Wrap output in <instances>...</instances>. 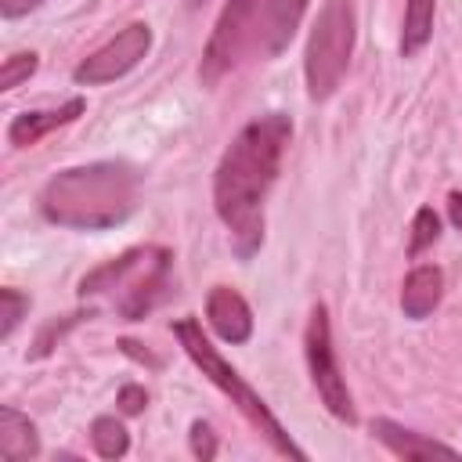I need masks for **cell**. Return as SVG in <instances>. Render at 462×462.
I'll use <instances>...</instances> for the list:
<instances>
[{
  "mask_svg": "<svg viewBox=\"0 0 462 462\" xmlns=\"http://www.w3.org/2000/svg\"><path fill=\"white\" fill-rule=\"evenodd\" d=\"M148 47H152V29H148L144 22H130V25L119 29L105 47H97L94 54H87V58L76 65L72 79H76L79 87L112 83V79L126 76V72L148 54Z\"/></svg>",
  "mask_w": 462,
  "mask_h": 462,
  "instance_id": "obj_8",
  "label": "cell"
},
{
  "mask_svg": "<svg viewBox=\"0 0 462 462\" xmlns=\"http://www.w3.org/2000/svg\"><path fill=\"white\" fill-rule=\"evenodd\" d=\"M144 404H148V393H144V386H134V383H126V386L119 390V408H123L126 415H137V411H144Z\"/></svg>",
  "mask_w": 462,
  "mask_h": 462,
  "instance_id": "obj_21",
  "label": "cell"
},
{
  "mask_svg": "<svg viewBox=\"0 0 462 462\" xmlns=\"http://www.w3.org/2000/svg\"><path fill=\"white\" fill-rule=\"evenodd\" d=\"M141 177L126 162H87L54 173L40 191V213L58 227L105 231L137 209Z\"/></svg>",
  "mask_w": 462,
  "mask_h": 462,
  "instance_id": "obj_3",
  "label": "cell"
},
{
  "mask_svg": "<svg viewBox=\"0 0 462 462\" xmlns=\"http://www.w3.org/2000/svg\"><path fill=\"white\" fill-rule=\"evenodd\" d=\"M354 36H357L354 0H325L303 51V76L310 101H325L336 94L350 65Z\"/></svg>",
  "mask_w": 462,
  "mask_h": 462,
  "instance_id": "obj_6",
  "label": "cell"
},
{
  "mask_svg": "<svg viewBox=\"0 0 462 462\" xmlns=\"http://www.w3.org/2000/svg\"><path fill=\"white\" fill-rule=\"evenodd\" d=\"M206 321L224 343H245L253 336V310L231 285H213L206 296Z\"/></svg>",
  "mask_w": 462,
  "mask_h": 462,
  "instance_id": "obj_9",
  "label": "cell"
},
{
  "mask_svg": "<svg viewBox=\"0 0 462 462\" xmlns=\"http://www.w3.org/2000/svg\"><path fill=\"white\" fill-rule=\"evenodd\" d=\"M36 65H40V58H36L32 51H22V54L4 58V69H0V90H14L22 79H29V76L36 72Z\"/></svg>",
  "mask_w": 462,
  "mask_h": 462,
  "instance_id": "obj_18",
  "label": "cell"
},
{
  "mask_svg": "<svg viewBox=\"0 0 462 462\" xmlns=\"http://www.w3.org/2000/svg\"><path fill=\"white\" fill-rule=\"evenodd\" d=\"M303 354H307V368H310V379H314V390H318L321 404L339 422L354 426L357 422V408H354V397H350L346 379H343L339 361H336L332 325H328V307L325 303L310 307V318H307V328H303Z\"/></svg>",
  "mask_w": 462,
  "mask_h": 462,
  "instance_id": "obj_7",
  "label": "cell"
},
{
  "mask_svg": "<svg viewBox=\"0 0 462 462\" xmlns=\"http://www.w3.org/2000/svg\"><path fill=\"white\" fill-rule=\"evenodd\" d=\"M43 0H0V11H4V18H22V14H29L32 7H40Z\"/></svg>",
  "mask_w": 462,
  "mask_h": 462,
  "instance_id": "obj_22",
  "label": "cell"
},
{
  "mask_svg": "<svg viewBox=\"0 0 462 462\" xmlns=\"http://www.w3.org/2000/svg\"><path fill=\"white\" fill-rule=\"evenodd\" d=\"M173 336H177V343L184 346V354L199 365V372L224 393V397H231V404L245 415V422L271 444V451L274 455H285V458H307V451L285 433V426L271 415V408H267V401L238 375V368H231L220 354H217V346L206 339V332H202V325H199V318H180V321H173Z\"/></svg>",
  "mask_w": 462,
  "mask_h": 462,
  "instance_id": "obj_5",
  "label": "cell"
},
{
  "mask_svg": "<svg viewBox=\"0 0 462 462\" xmlns=\"http://www.w3.org/2000/svg\"><path fill=\"white\" fill-rule=\"evenodd\" d=\"M448 217H451V224L462 231V191H451V195H448Z\"/></svg>",
  "mask_w": 462,
  "mask_h": 462,
  "instance_id": "obj_23",
  "label": "cell"
},
{
  "mask_svg": "<svg viewBox=\"0 0 462 462\" xmlns=\"http://www.w3.org/2000/svg\"><path fill=\"white\" fill-rule=\"evenodd\" d=\"M170 271L173 253L162 245H141L126 249L123 256L94 267L79 282V296H116V310L126 321H141L148 310H155L170 292Z\"/></svg>",
  "mask_w": 462,
  "mask_h": 462,
  "instance_id": "obj_4",
  "label": "cell"
},
{
  "mask_svg": "<svg viewBox=\"0 0 462 462\" xmlns=\"http://www.w3.org/2000/svg\"><path fill=\"white\" fill-rule=\"evenodd\" d=\"M433 11H437V0H408L404 4V29H401V54L404 58H415L430 43Z\"/></svg>",
  "mask_w": 462,
  "mask_h": 462,
  "instance_id": "obj_14",
  "label": "cell"
},
{
  "mask_svg": "<svg viewBox=\"0 0 462 462\" xmlns=\"http://www.w3.org/2000/svg\"><path fill=\"white\" fill-rule=\"evenodd\" d=\"M372 437L379 444H386L397 458H433V455L437 458H458V451L451 444H440L426 433H415L393 419H372Z\"/></svg>",
  "mask_w": 462,
  "mask_h": 462,
  "instance_id": "obj_10",
  "label": "cell"
},
{
  "mask_svg": "<svg viewBox=\"0 0 462 462\" xmlns=\"http://www.w3.org/2000/svg\"><path fill=\"white\" fill-rule=\"evenodd\" d=\"M83 318H90V310H87V314H83V310H79V314H69V318H61V321H47V325L40 328V336H36V343H32L29 357H47V354H51V346H54V339H61V336H65L72 325H79Z\"/></svg>",
  "mask_w": 462,
  "mask_h": 462,
  "instance_id": "obj_19",
  "label": "cell"
},
{
  "mask_svg": "<svg viewBox=\"0 0 462 462\" xmlns=\"http://www.w3.org/2000/svg\"><path fill=\"white\" fill-rule=\"evenodd\" d=\"M0 455L11 462L40 455V433H36L32 419L11 404H0Z\"/></svg>",
  "mask_w": 462,
  "mask_h": 462,
  "instance_id": "obj_13",
  "label": "cell"
},
{
  "mask_svg": "<svg viewBox=\"0 0 462 462\" xmlns=\"http://www.w3.org/2000/svg\"><path fill=\"white\" fill-rule=\"evenodd\" d=\"M440 296H444V274H440V267L419 263V267L408 271V278L401 285V310H404V318L422 321V318H430L437 310Z\"/></svg>",
  "mask_w": 462,
  "mask_h": 462,
  "instance_id": "obj_12",
  "label": "cell"
},
{
  "mask_svg": "<svg viewBox=\"0 0 462 462\" xmlns=\"http://www.w3.org/2000/svg\"><path fill=\"white\" fill-rule=\"evenodd\" d=\"M90 444H94V451H97L101 458H123L126 448H130V433H126V426H123L119 419L97 415V419L90 422Z\"/></svg>",
  "mask_w": 462,
  "mask_h": 462,
  "instance_id": "obj_15",
  "label": "cell"
},
{
  "mask_svg": "<svg viewBox=\"0 0 462 462\" xmlns=\"http://www.w3.org/2000/svg\"><path fill=\"white\" fill-rule=\"evenodd\" d=\"M191 455L195 458H202V462H209L213 455H217V437H213V430H209V422H202V419H195L191 422Z\"/></svg>",
  "mask_w": 462,
  "mask_h": 462,
  "instance_id": "obj_20",
  "label": "cell"
},
{
  "mask_svg": "<svg viewBox=\"0 0 462 462\" xmlns=\"http://www.w3.org/2000/svg\"><path fill=\"white\" fill-rule=\"evenodd\" d=\"M25 310H29V296L25 292H18V289H0V339H7L14 328H18V321L25 318Z\"/></svg>",
  "mask_w": 462,
  "mask_h": 462,
  "instance_id": "obj_17",
  "label": "cell"
},
{
  "mask_svg": "<svg viewBox=\"0 0 462 462\" xmlns=\"http://www.w3.org/2000/svg\"><path fill=\"white\" fill-rule=\"evenodd\" d=\"M307 4L310 0H227L206 40L199 79L217 87L253 61H274L296 36Z\"/></svg>",
  "mask_w": 462,
  "mask_h": 462,
  "instance_id": "obj_2",
  "label": "cell"
},
{
  "mask_svg": "<svg viewBox=\"0 0 462 462\" xmlns=\"http://www.w3.org/2000/svg\"><path fill=\"white\" fill-rule=\"evenodd\" d=\"M292 137V119L285 112H267L245 123L213 173V206L227 227L238 260H253L263 245V206L278 180L285 144Z\"/></svg>",
  "mask_w": 462,
  "mask_h": 462,
  "instance_id": "obj_1",
  "label": "cell"
},
{
  "mask_svg": "<svg viewBox=\"0 0 462 462\" xmlns=\"http://www.w3.org/2000/svg\"><path fill=\"white\" fill-rule=\"evenodd\" d=\"M437 238H440V217H437L430 206H422V209L415 213V220H411V242H408V253L419 256V253L430 249Z\"/></svg>",
  "mask_w": 462,
  "mask_h": 462,
  "instance_id": "obj_16",
  "label": "cell"
},
{
  "mask_svg": "<svg viewBox=\"0 0 462 462\" xmlns=\"http://www.w3.org/2000/svg\"><path fill=\"white\" fill-rule=\"evenodd\" d=\"M83 108H87L83 97H69L65 105L47 108V112H22V116H14L11 126H7V141H11L14 148H29V144H36L43 134H51V130L72 123L76 116H83Z\"/></svg>",
  "mask_w": 462,
  "mask_h": 462,
  "instance_id": "obj_11",
  "label": "cell"
}]
</instances>
